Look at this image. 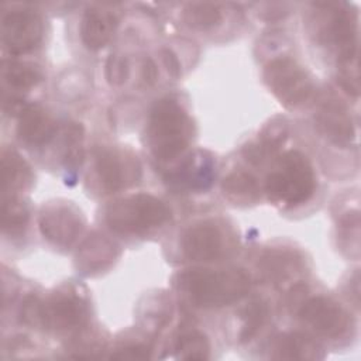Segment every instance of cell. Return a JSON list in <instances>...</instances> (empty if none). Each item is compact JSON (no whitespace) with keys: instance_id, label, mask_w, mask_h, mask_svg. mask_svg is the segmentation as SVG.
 Here are the masks:
<instances>
[{"instance_id":"cell-13","label":"cell","mask_w":361,"mask_h":361,"mask_svg":"<svg viewBox=\"0 0 361 361\" xmlns=\"http://www.w3.org/2000/svg\"><path fill=\"white\" fill-rule=\"evenodd\" d=\"M87 309L82 299L72 293L55 295L51 300L44 302L45 330L68 331L82 326L86 320Z\"/></svg>"},{"instance_id":"cell-10","label":"cell","mask_w":361,"mask_h":361,"mask_svg":"<svg viewBox=\"0 0 361 361\" xmlns=\"http://www.w3.org/2000/svg\"><path fill=\"white\" fill-rule=\"evenodd\" d=\"M39 230L54 244L68 247L82 233L83 219L72 204L52 203L44 207L39 214Z\"/></svg>"},{"instance_id":"cell-33","label":"cell","mask_w":361,"mask_h":361,"mask_svg":"<svg viewBox=\"0 0 361 361\" xmlns=\"http://www.w3.org/2000/svg\"><path fill=\"white\" fill-rule=\"evenodd\" d=\"M161 58H162V62H164L168 73L172 78H179L180 76V63H179L178 56L172 52V49L162 48L161 49Z\"/></svg>"},{"instance_id":"cell-30","label":"cell","mask_w":361,"mask_h":361,"mask_svg":"<svg viewBox=\"0 0 361 361\" xmlns=\"http://www.w3.org/2000/svg\"><path fill=\"white\" fill-rule=\"evenodd\" d=\"M128 61L124 55L120 54H110L106 65H104V75L107 82L111 86H120L123 85L128 78Z\"/></svg>"},{"instance_id":"cell-12","label":"cell","mask_w":361,"mask_h":361,"mask_svg":"<svg viewBox=\"0 0 361 361\" xmlns=\"http://www.w3.org/2000/svg\"><path fill=\"white\" fill-rule=\"evenodd\" d=\"M135 164L137 161H124L120 152L104 147L97 148L94 154L96 172L109 193L117 192L134 180L137 182L140 168Z\"/></svg>"},{"instance_id":"cell-21","label":"cell","mask_w":361,"mask_h":361,"mask_svg":"<svg viewBox=\"0 0 361 361\" xmlns=\"http://www.w3.org/2000/svg\"><path fill=\"white\" fill-rule=\"evenodd\" d=\"M221 190L228 200L240 204L257 202L261 192L257 179L244 171L230 172L221 182Z\"/></svg>"},{"instance_id":"cell-24","label":"cell","mask_w":361,"mask_h":361,"mask_svg":"<svg viewBox=\"0 0 361 361\" xmlns=\"http://www.w3.org/2000/svg\"><path fill=\"white\" fill-rule=\"evenodd\" d=\"M213 178V162L207 157H203L199 162L190 159L185 164L182 171L175 173V182L188 188L204 189L212 183Z\"/></svg>"},{"instance_id":"cell-4","label":"cell","mask_w":361,"mask_h":361,"mask_svg":"<svg viewBox=\"0 0 361 361\" xmlns=\"http://www.w3.org/2000/svg\"><path fill=\"white\" fill-rule=\"evenodd\" d=\"M171 219V209L158 197L137 193L113 202L106 210L107 226L121 234H140Z\"/></svg>"},{"instance_id":"cell-19","label":"cell","mask_w":361,"mask_h":361,"mask_svg":"<svg viewBox=\"0 0 361 361\" xmlns=\"http://www.w3.org/2000/svg\"><path fill=\"white\" fill-rule=\"evenodd\" d=\"M302 267L300 257L290 250H268L265 251L259 261L258 268L264 278L274 283H279L299 271Z\"/></svg>"},{"instance_id":"cell-9","label":"cell","mask_w":361,"mask_h":361,"mask_svg":"<svg viewBox=\"0 0 361 361\" xmlns=\"http://www.w3.org/2000/svg\"><path fill=\"white\" fill-rule=\"evenodd\" d=\"M317 130L333 144L347 147L355 138V128L347 106L333 92H324L316 104Z\"/></svg>"},{"instance_id":"cell-3","label":"cell","mask_w":361,"mask_h":361,"mask_svg":"<svg viewBox=\"0 0 361 361\" xmlns=\"http://www.w3.org/2000/svg\"><path fill=\"white\" fill-rule=\"evenodd\" d=\"M316 189V176L309 159L296 149L285 152L278 171L267 176L265 192L274 202L289 206L309 200Z\"/></svg>"},{"instance_id":"cell-32","label":"cell","mask_w":361,"mask_h":361,"mask_svg":"<svg viewBox=\"0 0 361 361\" xmlns=\"http://www.w3.org/2000/svg\"><path fill=\"white\" fill-rule=\"evenodd\" d=\"M151 357V348L145 344H133L117 350L111 354L116 360H145Z\"/></svg>"},{"instance_id":"cell-18","label":"cell","mask_w":361,"mask_h":361,"mask_svg":"<svg viewBox=\"0 0 361 361\" xmlns=\"http://www.w3.org/2000/svg\"><path fill=\"white\" fill-rule=\"evenodd\" d=\"M116 258V247L104 235L97 233L89 235L78 251V267L86 272L93 274L107 268Z\"/></svg>"},{"instance_id":"cell-1","label":"cell","mask_w":361,"mask_h":361,"mask_svg":"<svg viewBox=\"0 0 361 361\" xmlns=\"http://www.w3.org/2000/svg\"><path fill=\"white\" fill-rule=\"evenodd\" d=\"M176 285L195 306L214 309L243 299L251 279L243 269H188L178 275Z\"/></svg>"},{"instance_id":"cell-17","label":"cell","mask_w":361,"mask_h":361,"mask_svg":"<svg viewBox=\"0 0 361 361\" xmlns=\"http://www.w3.org/2000/svg\"><path fill=\"white\" fill-rule=\"evenodd\" d=\"M288 138V126L282 118H275L267 124L262 130L259 140L255 144H248L243 149L244 158L254 164L259 165L267 161L269 157L278 152L282 144Z\"/></svg>"},{"instance_id":"cell-2","label":"cell","mask_w":361,"mask_h":361,"mask_svg":"<svg viewBox=\"0 0 361 361\" xmlns=\"http://www.w3.org/2000/svg\"><path fill=\"white\" fill-rule=\"evenodd\" d=\"M193 137V123L186 110L171 97L157 100L148 120V141L159 161L176 158Z\"/></svg>"},{"instance_id":"cell-20","label":"cell","mask_w":361,"mask_h":361,"mask_svg":"<svg viewBox=\"0 0 361 361\" xmlns=\"http://www.w3.org/2000/svg\"><path fill=\"white\" fill-rule=\"evenodd\" d=\"M32 180L31 168L28 164L11 149H4L1 154V185L3 195L24 189Z\"/></svg>"},{"instance_id":"cell-14","label":"cell","mask_w":361,"mask_h":361,"mask_svg":"<svg viewBox=\"0 0 361 361\" xmlns=\"http://www.w3.org/2000/svg\"><path fill=\"white\" fill-rule=\"evenodd\" d=\"M55 131L56 124L54 118L37 103L25 104L23 111L18 114L17 134L30 145L47 144L55 135Z\"/></svg>"},{"instance_id":"cell-6","label":"cell","mask_w":361,"mask_h":361,"mask_svg":"<svg viewBox=\"0 0 361 361\" xmlns=\"http://www.w3.org/2000/svg\"><path fill=\"white\" fill-rule=\"evenodd\" d=\"M264 80L275 97L289 109L302 106L314 92L305 69L288 56L269 61L264 68Z\"/></svg>"},{"instance_id":"cell-16","label":"cell","mask_w":361,"mask_h":361,"mask_svg":"<svg viewBox=\"0 0 361 361\" xmlns=\"http://www.w3.org/2000/svg\"><path fill=\"white\" fill-rule=\"evenodd\" d=\"M271 357L276 360H316L322 357V348L303 333H283L271 343Z\"/></svg>"},{"instance_id":"cell-22","label":"cell","mask_w":361,"mask_h":361,"mask_svg":"<svg viewBox=\"0 0 361 361\" xmlns=\"http://www.w3.org/2000/svg\"><path fill=\"white\" fill-rule=\"evenodd\" d=\"M3 80L14 89H28L37 85L41 78V69L31 62L21 61H4L1 65Z\"/></svg>"},{"instance_id":"cell-11","label":"cell","mask_w":361,"mask_h":361,"mask_svg":"<svg viewBox=\"0 0 361 361\" xmlns=\"http://www.w3.org/2000/svg\"><path fill=\"white\" fill-rule=\"evenodd\" d=\"M182 251L192 261L219 259L224 251L221 230L213 221H202L189 227L182 238Z\"/></svg>"},{"instance_id":"cell-34","label":"cell","mask_w":361,"mask_h":361,"mask_svg":"<svg viewBox=\"0 0 361 361\" xmlns=\"http://www.w3.org/2000/svg\"><path fill=\"white\" fill-rule=\"evenodd\" d=\"M141 78L145 85H154L158 79V68L151 58H145L141 66Z\"/></svg>"},{"instance_id":"cell-29","label":"cell","mask_w":361,"mask_h":361,"mask_svg":"<svg viewBox=\"0 0 361 361\" xmlns=\"http://www.w3.org/2000/svg\"><path fill=\"white\" fill-rule=\"evenodd\" d=\"M20 316H21L23 323H25L27 326H31L35 329H42L44 302L34 295L25 296L21 303V307H20Z\"/></svg>"},{"instance_id":"cell-23","label":"cell","mask_w":361,"mask_h":361,"mask_svg":"<svg viewBox=\"0 0 361 361\" xmlns=\"http://www.w3.org/2000/svg\"><path fill=\"white\" fill-rule=\"evenodd\" d=\"M183 21L196 30H209L223 20V11L217 3H188L182 13Z\"/></svg>"},{"instance_id":"cell-5","label":"cell","mask_w":361,"mask_h":361,"mask_svg":"<svg viewBox=\"0 0 361 361\" xmlns=\"http://www.w3.org/2000/svg\"><path fill=\"white\" fill-rule=\"evenodd\" d=\"M327 13L319 35L337 52L340 65L358 62V16L355 8L340 3H317Z\"/></svg>"},{"instance_id":"cell-15","label":"cell","mask_w":361,"mask_h":361,"mask_svg":"<svg viewBox=\"0 0 361 361\" xmlns=\"http://www.w3.org/2000/svg\"><path fill=\"white\" fill-rule=\"evenodd\" d=\"M117 25V18L110 11L96 7L86 8L80 21V39L89 49L103 48Z\"/></svg>"},{"instance_id":"cell-26","label":"cell","mask_w":361,"mask_h":361,"mask_svg":"<svg viewBox=\"0 0 361 361\" xmlns=\"http://www.w3.org/2000/svg\"><path fill=\"white\" fill-rule=\"evenodd\" d=\"M28 221L27 207L13 195H3L1 227L3 233L10 235L20 234Z\"/></svg>"},{"instance_id":"cell-28","label":"cell","mask_w":361,"mask_h":361,"mask_svg":"<svg viewBox=\"0 0 361 361\" xmlns=\"http://www.w3.org/2000/svg\"><path fill=\"white\" fill-rule=\"evenodd\" d=\"M340 238L344 247H350V255H358L360 251V217L358 212L347 213L340 221Z\"/></svg>"},{"instance_id":"cell-25","label":"cell","mask_w":361,"mask_h":361,"mask_svg":"<svg viewBox=\"0 0 361 361\" xmlns=\"http://www.w3.org/2000/svg\"><path fill=\"white\" fill-rule=\"evenodd\" d=\"M175 355L182 360L202 361L210 355V343L207 337L197 331H188L182 334L175 344Z\"/></svg>"},{"instance_id":"cell-8","label":"cell","mask_w":361,"mask_h":361,"mask_svg":"<svg viewBox=\"0 0 361 361\" xmlns=\"http://www.w3.org/2000/svg\"><path fill=\"white\" fill-rule=\"evenodd\" d=\"M42 20L32 10L13 8L1 17V39L11 54H24L34 49L42 39Z\"/></svg>"},{"instance_id":"cell-27","label":"cell","mask_w":361,"mask_h":361,"mask_svg":"<svg viewBox=\"0 0 361 361\" xmlns=\"http://www.w3.org/2000/svg\"><path fill=\"white\" fill-rule=\"evenodd\" d=\"M268 316H269V307L262 300H254L247 307H244V310L241 312L243 327L238 334L240 343L251 341L257 336V333L262 329V326L267 323Z\"/></svg>"},{"instance_id":"cell-31","label":"cell","mask_w":361,"mask_h":361,"mask_svg":"<svg viewBox=\"0 0 361 361\" xmlns=\"http://www.w3.org/2000/svg\"><path fill=\"white\" fill-rule=\"evenodd\" d=\"M338 83L345 93L353 97H358L360 94V80H358V62L340 65L338 69Z\"/></svg>"},{"instance_id":"cell-7","label":"cell","mask_w":361,"mask_h":361,"mask_svg":"<svg viewBox=\"0 0 361 361\" xmlns=\"http://www.w3.org/2000/svg\"><path fill=\"white\" fill-rule=\"evenodd\" d=\"M298 314L314 331L331 338L344 336L353 327L348 312L326 296H313L303 300Z\"/></svg>"}]
</instances>
